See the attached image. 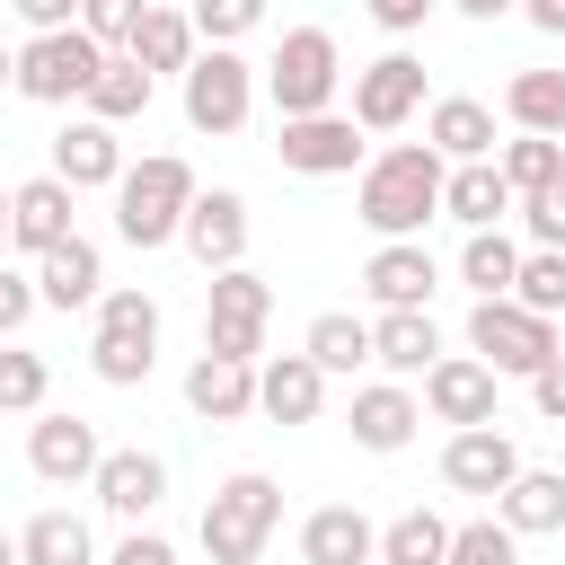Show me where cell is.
<instances>
[{
	"label": "cell",
	"mask_w": 565,
	"mask_h": 565,
	"mask_svg": "<svg viewBox=\"0 0 565 565\" xmlns=\"http://www.w3.org/2000/svg\"><path fill=\"white\" fill-rule=\"evenodd\" d=\"M35 35H62V26H79V0H9Z\"/></svg>",
	"instance_id": "obj_45"
},
{
	"label": "cell",
	"mask_w": 565,
	"mask_h": 565,
	"mask_svg": "<svg viewBox=\"0 0 565 565\" xmlns=\"http://www.w3.org/2000/svg\"><path fill=\"white\" fill-rule=\"evenodd\" d=\"M415 106H424V62L415 53H380V62L353 71V124L362 132H397V124H415Z\"/></svg>",
	"instance_id": "obj_10"
},
{
	"label": "cell",
	"mask_w": 565,
	"mask_h": 565,
	"mask_svg": "<svg viewBox=\"0 0 565 565\" xmlns=\"http://www.w3.org/2000/svg\"><path fill=\"white\" fill-rule=\"evenodd\" d=\"M433 282H441V265H433V247H424V238H380V247H371V265H362V291H371L380 309H424V300H433Z\"/></svg>",
	"instance_id": "obj_14"
},
{
	"label": "cell",
	"mask_w": 565,
	"mask_h": 565,
	"mask_svg": "<svg viewBox=\"0 0 565 565\" xmlns=\"http://www.w3.org/2000/svg\"><path fill=\"white\" fill-rule=\"evenodd\" d=\"M88 486H97V503H106L115 521H141V512H159V494H168V459H159V450H106Z\"/></svg>",
	"instance_id": "obj_18"
},
{
	"label": "cell",
	"mask_w": 565,
	"mask_h": 565,
	"mask_svg": "<svg viewBox=\"0 0 565 565\" xmlns=\"http://www.w3.org/2000/svg\"><path fill=\"white\" fill-rule=\"evenodd\" d=\"M512 477H521L512 433L477 424V433H450V441H441V486H459V494H503Z\"/></svg>",
	"instance_id": "obj_15"
},
{
	"label": "cell",
	"mask_w": 565,
	"mask_h": 565,
	"mask_svg": "<svg viewBox=\"0 0 565 565\" xmlns=\"http://www.w3.org/2000/svg\"><path fill=\"white\" fill-rule=\"evenodd\" d=\"M300 353H309L327 380H335V371H362V362H371V318H353V309H327V318H309Z\"/></svg>",
	"instance_id": "obj_30"
},
{
	"label": "cell",
	"mask_w": 565,
	"mask_h": 565,
	"mask_svg": "<svg viewBox=\"0 0 565 565\" xmlns=\"http://www.w3.org/2000/svg\"><path fill=\"white\" fill-rule=\"evenodd\" d=\"M97 459H106V441H97L88 415H35V433H26V468H35L44 486H88Z\"/></svg>",
	"instance_id": "obj_12"
},
{
	"label": "cell",
	"mask_w": 565,
	"mask_h": 565,
	"mask_svg": "<svg viewBox=\"0 0 565 565\" xmlns=\"http://www.w3.org/2000/svg\"><path fill=\"white\" fill-rule=\"evenodd\" d=\"M521 221H530V238H539V247H565V185L521 194Z\"/></svg>",
	"instance_id": "obj_43"
},
{
	"label": "cell",
	"mask_w": 565,
	"mask_h": 565,
	"mask_svg": "<svg viewBox=\"0 0 565 565\" xmlns=\"http://www.w3.org/2000/svg\"><path fill=\"white\" fill-rule=\"evenodd\" d=\"M194 168L177 159V150H159V159H141V168H124V185H115V230L132 238V247H168L177 230H185V212H194Z\"/></svg>",
	"instance_id": "obj_2"
},
{
	"label": "cell",
	"mask_w": 565,
	"mask_h": 565,
	"mask_svg": "<svg viewBox=\"0 0 565 565\" xmlns=\"http://www.w3.org/2000/svg\"><path fill=\"white\" fill-rule=\"evenodd\" d=\"M18 565H88V521L79 512H35L18 530Z\"/></svg>",
	"instance_id": "obj_34"
},
{
	"label": "cell",
	"mask_w": 565,
	"mask_h": 565,
	"mask_svg": "<svg viewBox=\"0 0 565 565\" xmlns=\"http://www.w3.org/2000/svg\"><path fill=\"white\" fill-rule=\"evenodd\" d=\"M194 9H203V0H194Z\"/></svg>",
	"instance_id": "obj_54"
},
{
	"label": "cell",
	"mask_w": 565,
	"mask_h": 565,
	"mask_svg": "<svg viewBox=\"0 0 565 565\" xmlns=\"http://www.w3.org/2000/svg\"><path fill=\"white\" fill-rule=\"evenodd\" d=\"M256 18H265V0H203V9H194V35H203V44H238Z\"/></svg>",
	"instance_id": "obj_41"
},
{
	"label": "cell",
	"mask_w": 565,
	"mask_h": 565,
	"mask_svg": "<svg viewBox=\"0 0 565 565\" xmlns=\"http://www.w3.org/2000/svg\"><path fill=\"white\" fill-rule=\"evenodd\" d=\"M371 362H388L397 380H424V371L441 362V327H433L424 309H380V318H371Z\"/></svg>",
	"instance_id": "obj_24"
},
{
	"label": "cell",
	"mask_w": 565,
	"mask_h": 565,
	"mask_svg": "<svg viewBox=\"0 0 565 565\" xmlns=\"http://www.w3.org/2000/svg\"><path fill=\"white\" fill-rule=\"evenodd\" d=\"M35 309H44V291H35V274H9V265H0V335H18V327H26Z\"/></svg>",
	"instance_id": "obj_44"
},
{
	"label": "cell",
	"mask_w": 565,
	"mask_h": 565,
	"mask_svg": "<svg viewBox=\"0 0 565 565\" xmlns=\"http://www.w3.org/2000/svg\"><path fill=\"white\" fill-rule=\"evenodd\" d=\"M185 247H194V265L203 274H230V265H247V194L238 185H212V194H194V212H185V230H177Z\"/></svg>",
	"instance_id": "obj_11"
},
{
	"label": "cell",
	"mask_w": 565,
	"mask_h": 565,
	"mask_svg": "<svg viewBox=\"0 0 565 565\" xmlns=\"http://www.w3.org/2000/svg\"><path fill=\"white\" fill-rule=\"evenodd\" d=\"M203 353H221V362H256V353H265V327H247V318H203Z\"/></svg>",
	"instance_id": "obj_42"
},
{
	"label": "cell",
	"mask_w": 565,
	"mask_h": 565,
	"mask_svg": "<svg viewBox=\"0 0 565 565\" xmlns=\"http://www.w3.org/2000/svg\"><path fill=\"white\" fill-rule=\"evenodd\" d=\"M459 282H468L477 300H512V282H521V247H512L503 230H468V247H459Z\"/></svg>",
	"instance_id": "obj_29"
},
{
	"label": "cell",
	"mask_w": 565,
	"mask_h": 565,
	"mask_svg": "<svg viewBox=\"0 0 565 565\" xmlns=\"http://www.w3.org/2000/svg\"><path fill=\"white\" fill-rule=\"evenodd\" d=\"M106 565H177V547H168L159 530H132V539H124V547H115Z\"/></svg>",
	"instance_id": "obj_47"
},
{
	"label": "cell",
	"mask_w": 565,
	"mask_h": 565,
	"mask_svg": "<svg viewBox=\"0 0 565 565\" xmlns=\"http://www.w3.org/2000/svg\"><path fill=\"white\" fill-rule=\"evenodd\" d=\"M415 424H424V406H415L397 380L353 388V441H362V450H406V441H415Z\"/></svg>",
	"instance_id": "obj_28"
},
{
	"label": "cell",
	"mask_w": 565,
	"mask_h": 565,
	"mask_svg": "<svg viewBox=\"0 0 565 565\" xmlns=\"http://www.w3.org/2000/svg\"><path fill=\"white\" fill-rule=\"evenodd\" d=\"M424 406H433L450 433H477V424H494V371H486L477 353H441V362L424 371Z\"/></svg>",
	"instance_id": "obj_13"
},
{
	"label": "cell",
	"mask_w": 565,
	"mask_h": 565,
	"mask_svg": "<svg viewBox=\"0 0 565 565\" xmlns=\"http://www.w3.org/2000/svg\"><path fill=\"white\" fill-rule=\"evenodd\" d=\"M450 556V521L441 512H397L380 530V565H441Z\"/></svg>",
	"instance_id": "obj_35"
},
{
	"label": "cell",
	"mask_w": 565,
	"mask_h": 565,
	"mask_svg": "<svg viewBox=\"0 0 565 565\" xmlns=\"http://www.w3.org/2000/svg\"><path fill=\"white\" fill-rule=\"evenodd\" d=\"M274 521H282V486L256 477V468H238V477H221L212 503H203V556H212V565H256L265 539H274Z\"/></svg>",
	"instance_id": "obj_3"
},
{
	"label": "cell",
	"mask_w": 565,
	"mask_h": 565,
	"mask_svg": "<svg viewBox=\"0 0 565 565\" xmlns=\"http://www.w3.org/2000/svg\"><path fill=\"white\" fill-rule=\"evenodd\" d=\"M185 406H194L203 424H238V415H256V362L194 353V371H185Z\"/></svg>",
	"instance_id": "obj_22"
},
{
	"label": "cell",
	"mask_w": 565,
	"mask_h": 565,
	"mask_svg": "<svg viewBox=\"0 0 565 565\" xmlns=\"http://www.w3.org/2000/svg\"><path fill=\"white\" fill-rule=\"evenodd\" d=\"M97 71H106V53H97V35H88V26H62V35L18 44V97H35V106H71V97L88 106Z\"/></svg>",
	"instance_id": "obj_7"
},
{
	"label": "cell",
	"mask_w": 565,
	"mask_h": 565,
	"mask_svg": "<svg viewBox=\"0 0 565 565\" xmlns=\"http://www.w3.org/2000/svg\"><path fill=\"white\" fill-rule=\"evenodd\" d=\"M494 168H503V185H512V194H547V185H565V141L521 132V141H503V150H494Z\"/></svg>",
	"instance_id": "obj_33"
},
{
	"label": "cell",
	"mask_w": 565,
	"mask_h": 565,
	"mask_svg": "<svg viewBox=\"0 0 565 565\" xmlns=\"http://www.w3.org/2000/svg\"><path fill=\"white\" fill-rule=\"evenodd\" d=\"M0 265H9V185H0Z\"/></svg>",
	"instance_id": "obj_52"
},
{
	"label": "cell",
	"mask_w": 565,
	"mask_h": 565,
	"mask_svg": "<svg viewBox=\"0 0 565 565\" xmlns=\"http://www.w3.org/2000/svg\"><path fill=\"white\" fill-rule=\"evenodd\" d=\"M530 397H539V415H547V424H565V353H556V362L530 380Z\"/></svg>",
	"instance_id": "obj_48"
},
{
	"label": "cell",
	"mask_w": 565,
	"mask_h": 565,
	"mask_svg": "<svg viewBox=\"0 0 565 565\" xmlns=\"http://www.w3.org/2000/svg\"><path fill=\"white\" fill-rule=\"evenodd\" d=\"M44 388H53L44 353H26V344H0V415H44Z\"/></svg>",
	"instance_id": "obj_36"
},
{
	"label": "cell",
	"mask_w": 565,
	"mask_h": 565,
	"mask_svg": "<svg viewBox=\"0 0 565 565\" xmlns=\"http://www.w3.org/2000/svg\"><path fill=\"white\" fill-rule=\"evenodd\" d=\"M503 115H512L521 132H547V141H565V71H512V88H503Z\"/></svg>",
	"instance_id": "obj_31"
},
{
	"label": "cell",
	"mask_w": 565,
	"mask_h": 565,
	"mask_svg": "<svg viewBox=\"0 0 565 565\" xmlns=\"http://www.w3.org/2000/svg\"><path fill=\"white\" fill-rule=\"evenodd\" d=\"M124 53H132L150 79H159V71H177V79H185V71H194V53H203L194 9H141V26H132V44H124Z\"/></svg>",
	"instance_id": "obj_26"
},
{
	"label": "cell",
	"mask_w": 565,
	"mask_h": 565,
	"mask_svg": "<svg viewBox=\"0 0 565 565\" xmlns=\"http://www.w3.org/2000/svg\"><path fill=\"white\" fill-rule=\"evenodd\" d=\"M300 565H380V530L353 503H318L300 521Z\"/></svg>",
	"instance_id": "obj_20"
},
{
	"label": "cell",
	"mask_w": 565,
	"mask_h": 565,
	"mask_svg": "<svg viewBox=\"0 0 565 565\" xmlns=\"http://www.w3.org/2000/svg\"><path fill=\"white\" fill-rule=\"evenodd\" d=\"M512 300H521V309H539V318H565V247H530V256H521V282H512Z\"/></svg>",
	"instance_id": "obj_38"
},
{
	"label": "cell",
	"mask_w": 565,
	"mask_h": 565,
	"mask_svg": "<svg viewBox=\"0 0 565 565\" xmlns=\"http://www.w3.org/2000/svg\"><path fill=\"white\" fill-rule=\"evenodd\" d=\"M274 159L291 168V177H353L362 168V124L353 115H291L282 132H274Z\"/></svg>",
	"instance_id": "obj_9"
},
{
	"label": "cell",
	"mask_w": 565,
	"mask_h": 565,
	"mask_svg": "<svg viewBox=\"0 0 565 565\" xmlns=\"http://www.w3.org/2000/svg\"><path fill=\"white\" fill-rule=\"evenodd\" d=\"M141 9H150V0H79V26L97 35V53H124L132 26H141Z\"/></svg>",
	"instance_id": "obj_40"
},
{
	"label": "cell",
	"mask_w": 565,
	"mask_h": 565,
	"mask_svg": "<svg viewBox=\"0 0 565 565\" xmlns=\"http://www.w3.org/2000/svg\"><path fill=\"white\" fill-rule=\"evenodd\" d=\"M424 141H433L450 168H468V159H494V106H477V97H441V106L424 115Z\"/></svg>",
	"instance_id": "obj_27"
},
{
	"label": "cell",
	"mask_w": 565,
	"mask_h": 565,
	"mask_svg": "<svg viewBox=\"0 0 565 565\" xmlns=\"http://www.w3.org/2000/svg\"><path fill=\"white\" fill-rule=\"evenodd\" d=\"M521 18H530L539 35H565V0H521Z\"/></svg>",
	"instance_id": "obj_49"
},
{
	"label": "cell",
	"mask_w": 565,
	"mask_h": 565,
	"mask_svg": "<svg viewBox=\"0 0 565 565\" xmlns=\"http://www.w3.org/2000/svg\"><path fill=\"white\" fill-rule=\"evenodd\" d=\"M468 353H477L494 380H503V371H512V380H539L565 344H556V318H539V309H521V300H477V309H468Z\"/></svg>",
	"instance_id": "obj_4"
},
{
	"label": "cell",
	"mask_w": 565,
	"mask_h": 565,
	"mask_svg": "<svg viewBox=\"0 0 565 565\" xmlns=\"http://www.w3.org/2000/svg\"><path fill=\"white\" fill-rule=\"evenodd\" d=\"M53 177L79 194V185H124V141H115V124H97V115H79V124H62L53 132Z\"/></svg>",
	"instance_id": "obj_16"
},
{
	"label": "cell",
	"mask_w": 565,
	"mask_h": 565,
	"mask_svg": "<svg viewBox=\"0 0 565 565\" xmlns=\"http://www.w3.org/2000/svg\"><path fill=\"white\" fill-rule=\"evenodd\" d=\"M150 71L132 62V53H106V71H97V88H88V115L97 124H132V115H150Z\"/></svg>",
	"instance_id": "obj_32"
},
{
	"label": "cell",
	"mask_w": 565,
	"mask_h": 565,
	"mask_svg": "<svg viewBox=\"0 0 565 565\" xmlns=\"http://www.w3.org/2000/svg\"><path fill=\"white\" fill-rule=\"evenodd\" d=\"M203 318H247V327H265V318H274V282L247 274V265H230V274H212V309H203Z\"/></svg>",
	"instance_id": "obj_37"
},
{
	"label": "cell",
	"mask_w": 565,
	"mask_h": 565,
	"mask_svg": "<svg viewBox=\"0 0 565 565\" xmlns=\"http://www.w3.org/2000/svg\"><path fill=\"white\" fill-rule=\"evenodd\" d=\"M0 88H18V53L9 44H0Z\"/></svg>",
	"instance_id": "obj_51"
},
{
	"label": "cell",
	"mask_w": 565,
	"mask_h": 565,
	"mask_svg": "<svg viewBox=\"0 0 565 565\" xmlns=\"http://www.w3.org/2000/svg\"><path fill=\"white\" fill-rule=\"evenodd\" d=\"M441 212H450L459 230H503V212H521V194L503 185V168H494V159H468V168H450Z\"/></svg>",
	"instance_id": "obj_23"
},
{
	"label": "cell",
	"mask_w": 565,
	"mask_h": 565,
	"mask_svg": "<svg viewBox=\"0 0 565 565\" xmlns=\"http://www.w3.org/2000/svg\"><path fill=\"white\" fill-rule=\"evenodd\" d=\"M459 18H503V9H521V0H450Z\"/></svg>",
	"instance_id": "obj_50"
},
{
	"label": "cell",
	"mask_w": 565,
	"mask_h": 565,
	"mask_svg": "<svg viewBox=\"0 0 565 565\" xmlns=\"http://www.w3.org/2000/svg\"><path fill=\"white\" fill-rule=\"evenodd\" d=\"M62 238H71V185H62V177H26V185H9V247L53 256Z\"/></svg>",
	"instance_id": "obj_17"
},
{
	"label": "cell",
	"mask_w": 565,
	"mask_h": 565,
	"mask_svg": "<svg viewBox=\"0 0 565 565\" xmlns=\"http://www.w3.org/2000/svg\"><path fill=\"white\" fill-rule=\"evenodd\" d=\"M441 185H450V159H441L433 141H397V150H380V159L362 168L353 212H362L380 238H415V230L441 212Z\"/></svg>",
	"instance_id": "obj_1"
},
{
	"label": "cell",
	"mask_w": 565,
	"mask_h": 565,
	"mask_svg": "<svg viewBox=\"0 0 565 565\" xmlns=\"http://www.w3.org/2000/svg\"><path fill=\"white\" fill-rule=\"evenodd\" d=\"M318 406H327V371H318L309 353H274V362L256 371V415H274V424H318Z\"/></svg>",
	"instance_id": "obj_19"
},
{
	"label": "cell",
	"mask_w": 565,
	"mask_h": 565,
	"mask_svg": "<svg viewBox=\"0 0 565 565\" xmlns=\"http://www.w3.org/2000/svg\"><path fill=\"white\" fill-rule=\"evenodd\" d=\"M88 362H97L106 388H141L150 362H159V300H150V291H106V300H97Z\"/></svg>",
	"instance_id": "obj_5"
},
{
	"label": "cell",
	"mask_w": 565,
	"mask_h": 565,
	"mask_svg": "<svg viewBox=\"0 0 565 565\" xmlns=\"http://www.w3.org/2000/svg\"><path fill=\"white\" fill-rule=\"evenodd\" d=\"M335 79H344V53H335L327 26H291L274 44V62H265V88H274V115L282 124L291 115H327L335 106Z\"/></svg>",
	"instance_id": "obj_6"
},
{
	"label": "cell",
	"mask_w": 565,
	"mask_h": 565,
	"mask_svg": "<svg viewBox=\"0 0 565 565\" xmlns=\"http://www.w3.org/2000/svg\"><path fill=\"white\" fill-rule=\"evenodd\" d=\"M247 106H256V71H247L230 44L194 53V71H185V124H194V132H238Z\"/></svg>",
	"instance_id": "obj_8"
},
{
	"label": "cell",
	"mask_w": 565,
	"mask_h": 565,
	"mask_svg": "<svg viewBox=\"0 0 565 565\" xmlns=\"http://www.w3.org/2000/svg\"><path fill=\"white\" fill-rule=\"evenodd\" d=\"M0 565H18V539H9V530H0Z\"/></svg>",
	"instance_id": "obj_53"
},
{
	"label": "cell",
	"mask_w": 565,
	"mask_h": 565,
	"mask_svg": "<svg viewBox=\"0 0 565 565\" xmlns=\"http://www.w3.org/2000/svg\"><path fill=\"white\" fill-rule=\"evenodd\" d=\"M35 291H44V309H88V300H106V256L71 230L53 256H35Z\"/></svg>",
	"instance_id": "obj_21"
},
{
	"label": "cell",
	"mask_w": 565,
	"mask_h": 565,
	"mask_svg": "<svg viewBox=\"0 0 565 565\" xmlns=\"http://www.w3.org/2000/svg\"><path fill=\"white\" fill-rule=\"evenodd\" d=\"M494 521H503L512 539H547V530H565V477H556V468H521V477L494 494Z\"/></svg>",
	"instance_id": "obj_25"
},
{
	"label": "cell",
	"mask_w": 565,
	"mask_h": 565,
	"mask_svg": "<svg viewBox=\"0 0 565 565\" xmlns=\"http://www.w3.org/2000/svg\"><path fill=\"white\" fill-rule=\"evenodd\" d=\"M362 9H371V18L388 26V35H415V26L433 18V0H362Z\"/></svg>",
	"instance_id": "obj_46"
},
{
	"label": "cell",
	"mask_w": 565,
	"mask_h": 565,
	"mask_svg": "<svg viewBox=\"0 0 565 565\" xmlns=\"http://www.w3.org/2000/svg\"><path fill=\"white\" fill-rule=\"evenodd\" d=\"M441 565H521V547H512V530H503V521H459Z\"/></svg>",
	"instance_id": "obj_39"
}]
</instances>
